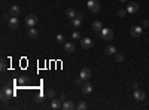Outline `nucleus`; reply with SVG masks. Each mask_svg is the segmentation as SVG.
<instances>
[{
	"label": "nucleus",
	"mask_w": 149,
	"mask_h": 110,
	"mask_svg": "<svg viewBox=\"0 0 149 110\" xmlns=\"http://www.w3.org/2000/svg\"><path fill=\"white\" fill-rule=\"evenodd\" d=\"M25 24H27V27H34L37 24V16L36 15H28L25 18Z\"/></svg>",
	"instance_id": "423d86ee"
},
{
	"label": "nucleus",
	"mask_w": 149,
	"mask_h": 110,
	"mask_svg": "<svg viewBox=\"0 0 149 110\" xmlns=\"http://www.w3.org/2000/svg\"><path fill=\"white\" fill-rule=\"evenodd\" d=\"M149 25V21H143V27H148Z\"/></svg>",
	"instance_id": "2f4dec72"
},
{
	"label": "nucleus",
	"mask_w": 149,
	"mask_h": 110,
	"mask_svg": "<svg viewBox=\"0 0 149 110\" xmlns=\"http://www.w3.org/2000/svg\"><path fill=\"white\" fill-rule=\"evenodd\" d=\"M115 58H116V61H118V63H122V61H124V55L119 54V52L115 54Z\"/></svg>",
	"instance_id": "393cba45"
},
{
	"label": "nucleus",
	"mask_w": 149,
	"mask_h": 110,
	"mask_svg": "<svg viewBox=\"0 0 149 110\" xmlns=\"http://www.w3.org/2000/svg\"><path fill=\"white\" fill-rule=\"evenodd\" d=\"M87 6H88V9L91 12H94V14H97V12L100 11V3L97 2V0H88Z\"/></svg>",
	"instance_id": "20e7f679"
},
{
	"label": "nucleus",
	"mask_w": 149,
	"mask_h": 110,
	"mask_svg": "<svg viewBox=\"0 0 149 110\" xmlns=\"http://www.w3.org/2000/svg\"><path fill=\"white\" fill-rule=\"evenodd\" d=\"M66 16H67L69 19H73V18H76V16H77V14H76V11H75V9L69 8V9L66 11Z\"/></svg>",
	"instance_id": "f3484780"
},
{
	"label": "nucleus",
	"mask_w": 149,
	"mask_h": 110,
	"mask_svg": "<svg viewBox=\"0 0 149 110\" xmlns=\"http://www.w3.org/2000/svg\"><path fill=\"white\" fill-rule=\"evenodd\" d=\"M91 76H93V72L89 69H87V67H83V69H81V73H79V77L83 80V82H88L89 79H91Z\"/></svg>",
	"instance_id": "f03ea898"
},
{
	"label": "nucleus",
	"mask_w": 149,
	"mask_h": 110,
	"mask_svg": "<svg viewBox=\"0 0 149 110\" xmlns=\"http://www.w3.org/2000/svg\"><path fill=\"white\" fill-rule=\"evenodd\" d=\"M57 43L64 45V43H66V37H64L63 34H57Z\"/></svg>",
	"instance_id": "4be33fe9"
},
{
	"label": "nucleus",
	"mask_w": 149,
	"mask_h": 110,
	"mask_svg": "<svg viewBox=\"0 0 149 110\" xmlns=\"http://www.w3.org/2000/svg\"><path fill=\"white\" fill-rule=\"evenodd\" d=\"M105 52H106V55H115L116 54V48L115 46H107L105 49Z\"/></svg>",
	"instance_id": "aec40b11"
},
{
	"label": "nucleus",
	"mask_w": 149,
	"mask_h": 110,
	"mask_svg": "<svg viewBox=\"0 0 149 110\" xmlns=\"http://www.w3.org/2000/svg\"><path fill=\"white\" fill-rule=\"evenodd\" d=\"M19 12H21V9H19V6L17 5H12L9 8V16H18Z\"/></svg>",
	"instance_id": "9b49d317"
},
{
	"label": "nucleus",
	"mask_w": 149,
	"mask_h": 110,
	"mask_svg": "<svg viewBox=\"0 0 149 110\" xmlns=\"http://www.w3.org/2000/svg\"><path fill=\"white\" fill-rule=\"evenodd\" d=\"M133 88L137 89V88H139V83H137V82H134V83H133Z\"/></svg>",
	"instance_id": "7c9ffc66"
},
{
	"label": "nucleus",
	"mask_w": 149,
	"mask_h": 110,
	"mask_svg": "<svg viewBox=\"0 0 149 110\" xmlns=\"http://www.w3.org/2000/svg\"><path fill=\"white\" fill-rule=\"evenodd\" d=\"M60 100H61V101H66V100H67V97L64 95V94H61V95H60Z\"/></svg>",
	"instance_id": "c756f323"
},
{
	"label": "nucleus",
	"mask_w": 149,
	"mask_h": 110,
	"mask_svg": "<svg viewBox=\"0 0 149 110\" xmlns=\"http://www.w3.org/2000/svg\"><path fill=\"white\" fill-rule=\"evenodd\" d=\"M61 109H64V110H73L75 109V104L70 100H66V101L63 103V107Z\"/></svg>",
	"instance_id": "dca6fc26"
},
{
	"label": "nucleus",
	"mask_w": 149,
	"mask_h": 110,
	"mask_svg": "<svg viewBox=\"0 0 149 110\" xmlns=\"http://www.w3.org/2000/svg\"><path fill=\"white\" fill-rule=\"evenodd\" d=\"M0 97H2V101H9L11 98H12V97H14V89H12V88H3L2 89V94H0Z\"/></svg>",
	"instance_id": "f257e3e1"
},
{
	"label": "nucleus",
	"mask_w": 149,
	"mask_h": 110,
	"mask_svg": "<svg viewBox=\"0 0 149 110\" xmlns=\"http://www.w3.org/2000/svg\"><path fill=\"white\" fill-rule=\"evenodd\" d=\"M34 100H36L37 103H40V101H43V100H45V95H43L42 92H39V94L36 95V98H34Z\"/></svg>",
	"instance_id": "a878e982"
},
{
	"label": "nucleus",
	"mask_w": 149,
	"mask_h": 110,
	"mask_svg": "<svg viewBox=\"0 0 149 110\" xmlns=\"http://www.w3.org/2000/svg\"><path fill=\"white\" fill-rule=\"evenodd\" d=\"M63 104H61V100H57V98H52V101H51V109H54V110H58V109H61Z\"/></svg>",
	"instance_id": "4468645a"
},
{
	"label": "nucleus",
	"mask_w": 149,
	"mask_h": 110,
	"mask_svg": "<svg viewBox=\"0 0 149 110\" xmlns=\"http://www.w3.org/2000/svg\"><path fill=\"white\" fill-rule=\"evenodd\" d=\"M82 16H83L82 14H77V16L72 19V25H73V28H79V27H81V24H82Z\"/></svg>",
	"instance_id": "1a4fd4ad"
},
{
	"label": "nucleus",
	"mask_w": 149,
	"mask_h": 110,
	"mask_svg": "<svg viewBox=\"0 0 149 110\" xmlns=\"http://www.w3.org/2000/svg\"><path fill=\"white\" fill-rule=\"evenodd\" d=\"M28 37H31V39L37 37V30L34 27H28Z\"/></svg>",
	"instance_id": "6ab92c4d"
},
{
	"label": "nucleus",
	"mask_w": 149,
	"mask_h": 110,
	"mask_svg": "<svg viewBox=\"0 0 149 110\" xmlns=\"http://www.w3.org/2000/svg\"><path fill=\"white\" fill-rule=\"evenodd\" d=\"M119 2H121V3H125V2H127V0H119Z\"/></svg>",
	"instance_id": "473e14b6"
},
{
	"label": "nucleus",
	"mask_w": 149,
	"mask_h": 110,
	"mask_svg": "<svg viewBox=\"0 0 149 110\" xmlns=\"http://www.w3.org/2000/svg\"><path fill=\"white\" fill-rule=\"evenodd\" d=\"M81 48H83V49H89V48H93V40L89 37H83V39H81Z\"/></svg>",
	"instance_id": "39448f33"
},
{
	"label": "nucleus",
	"mask_w": 149,
	"mask_h": 110,
	"mask_svg": "<svg viewBox=\"0 0 149 110\" xmlns=\"http://www.w3.org/2000/svg\"><path fill=\"white\" fill-rule=\"evenodd\" d=\"M64 51H66L67 54L75 52V45L72 42H66V43H64Z\"/></svg>",
	"instance_id": "2eb2a0df"
},
{
	"label": "nucleus",
	"mask_w": 149,
	"mask_h": 110,
	"mask_svg": "<svg viewBox=\"0 0 149 110\" xmlns=\"http://www.w3.org/2000/svg\"><path fill=\"white\" fill-rule=\"evenodd\" d=\"M17 82L19 83V85H24V83H25V82H27V79H25V77H19V79H18Z\"/></svg>",
	"instance_id": "cd10ccee"
},
{
	"label": "nucleus",
	"mask_w": 149,
	"mask_h": 110,
	"mask_svg": "<svg viewBox=\"0 0 149 110\" xmlns=\"http://www.w3.org/2000/svg\"><path fill=\"white\" fill-rule=\"evenodd\" d=\"M100 34H101L103 40H112V39H113V31H112V28H105V27H103V30L100 31Z\"/></svg>",
	"instance_id": "7ed1b4c3"
},
{
	"label": "nucleus",
	"mask_w": 149,
	"mask_h": 110,
	"mask_svg": "<svg viewBox=\"0 0 149 110\" xmlns=\"http://www.w3.org/2000/svg\"><path fill=\"white\" fill-rule=\"evenodd\" d=\"M125 9H127L128 14H137V11H139V5H137V3H134V2H133V3H128Z\"/></svg>",
	"instance_id": "6e6552de"
},
{
	"label": "nucleus",
	"mask_w": 149,
	"mask_h": 110,
	"mask_svg": "<svg viewBox=\"0 0 149 110\" xmlns=\"http://www.w3.org/2000/svg\"><path fill=\"white\" fill-rule=\"evenodd\" d=\"M81 91H82L83 94H91V92H93V85H91V83H88V82H85V83L81 86Z\"/></svg>",
	"instance_id": "ddd939ff"
},
{
	"label": "nucleus",
	"mask_w": 149,
	"mask_h": 110,
	"mask_svg": "<svg viewBox=\"0 0 149 110\" xmlns=\"http://www.w3.org/2000/svg\"><path fill=\"white\" fill-rule=\"evenodd\" d=\"M8 25H9V28H18V25H19L18 18L17 16H11L8 19Z\"/></svg>",
	"instance_id": "9d476101"
},
{
	"label": "nucleus",
	"mask_w": 149,
	"mask_h": 110,
	"mask_svg": "<svg viewBox=\"0 0 149 110\" xmlns=\"http://www.w3.org/2000/svg\"><path fill=\"white\" fill-rule=\"evenodd\" d=\"M127 14H128L127 9H119V11H118V16H121V18H124Z\"/></svg>",
	"instance_id": "bb28decb"
},
{
	"label": "nucleus",
	"mask_w": 149,
	"mask_h": 110,
	"mask_svg": "<svg viewBox=\"0 0 149 110\" xmlns=\"http://www.w3.org/2000/svg\"><path fill=\"white\" fill-rule=\"evenodd\" d=\"M46 98H49V100L55 98V92L52 91V89H49V91H46Z\"/></svg>",
	"instance_id": "b1692460"
},
{
	"label": "nucleus",
	"mask_w": 149,
	"mask_h": 110,
	"mask_svg": "<svg viewBox=\"0 0 149 110\" xmlns=\"http://www.w3.org/2000/svg\"><path fill=\"white\" fill-rule=\"evenodd\" d=\"M0 69H2V72H5V70L8 69V60H6V58H2V61H0Z\"/></svg>",
	"instance_id": "412c9836"
},
{
	"label": "nucleus",
	"mask_w": 149,
	"mask_h": 110,
	"mask_svg": "<svg viewBox=\"0 0 149 110\" xmlns=\"http://www.w3.org/2000/svg\"><path fill=\"white\" fill-rule=\"evenodd\" d=\"M77 109H79V110H85L88 106H87V103L85 101H79V103H77V106H76Z\"/></svg>",
	"instance_id": "5701e85b"
},
{
	"label": "nucleus",
	"mask_w": 149,
	"mask_h": 110,
	"mask_svg": "<svg viewBox=\"0 0 149 110\" xmlns=\"http://www.w3.org/2000/svg\"><path fill=\"white\" fill-rule=\"evenodd\" d=\"M134 100H137V101H143L145 100V92L142 91V89H134Z\"/></svg>",
	"instance_id": "f8f14e48"
},
{
	"label": "nucleus",
	"mask_w": 149,
	"mask_h": 110,
	"mask_svg": "<svg viewBox=\"0 0 149 110\" xmlns=\"http://www.w3.org/2000/svg\"><path fill=\"white\" fill-rule=\"evenodd\" d=\"M72 37H73V39H81V34H79V31H73Z\"/></svg>",
	"instance_id": "c85d7f7f"
},
{
	"label": "nucleus",
	"mask_w": 149,
	"mask_h": 110,
	"mask_svg": "<svg viewBox=\"0 0 149 110\" xmlns=\"http://www.w3.org/2000/svg\"><path fill=\"white\" fill-rule=\"evenodd\" d=\"M142 33H143V28L139 27V25H134V27L130 28V34H131L133 37H139Z\"/></svg>",
	"instance_id": "0eeeda50"
},
{
	"label": "nucleus",
	"mask_w": 149,
	"mask_h": 110,
	"mask_svg": "<svg viewBox=\"0 0 149 110\" xmlns=\"http://www.w3.org/2000/svg\"><path fill=\"white\" fill-rule=\"evenodd\" d=\"M93 30L94 31H101L103 30V24L100 21H94L93 22Z\"/></svg>",
	"instance_id": "a211bd4d"
}]
</instances>
